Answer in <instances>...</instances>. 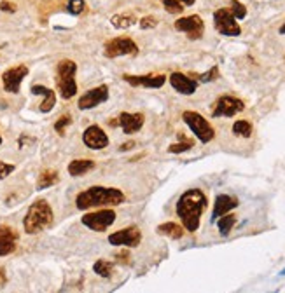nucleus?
Returning a JSON list of instances; mask_svg holds the SVG:
<instances>
[{"instance_id":"obj_20","label":"nucleus","mask_w":285,"mask_h":293,"mask_svg":"<svg viewBox=\"0 0 285 293\" xmlns=\"http://www.w3.org/2000/svg\"><path fill=\"white\" fill-rule=\"evenodd\" d=\"M32 94H40V96L44 98L42 103H40V106H39V110L42 113H49L53 108H55L56 94L53 89H49V87H45V86H32Z\"/></svg>"},{"instance_id":"obj_36","label":"nucleus","mask_w":285,"mask_h":293,"mask_svg":"<svg viewBox=\"0 0 285 293\" xmlns=\"http://www.w3.org/2000/svg\"><path fill=\"white\" fill-rule=\"evenodd\" d=\"M0 9L6 11V13H14V11H16V6H14V4L6 2V0H4V2H0Z\"/></svg>"},{"instance_id":"obj_28","label":"nucleus","mask_w":285,"mask_h":293,"mask_svg":"<svg viewBox=\"0 0 285 293\" xmlns=\"http://www.w3.org/2000/svg\"><path fill=\"white\" fill-rule=\"evenodd\" d=\"M233 133L236 136H242V138H250L252 136V124L249 121H236L233 124Z\"/></svg>"},{"instance_id":"obj_26","label":"nucleus","mask_w":285,"mask_h":293,"mask_svg":"<svg viewBox=\"0 0 285 293\" xmlns=\"http://www.w3.org/2000/svg\"><path fill=\"white\" fill-rule=\"evenodd\" d=\"M56 182H58V173H56L55 169H45L40 173L39 182H37V189L39 190L49 189L51 185H55Z\"/></svg>"},{"instance_id":"obj_3","label":"nucleus","mask_w":285,"mask_h":293,"mask_svg":"<svg viewBox=\"0 0 285 293\" xmlns=\"http://www.w3.org/2000/svg\"><path fill=\"white\" fill-rule=\"evenodd\" d=\"M53 223V209L49 206L48 201L39 199L28 208L23 220V227H25L26 234H39L48 229Z\"/></svg>"},{"instance_id":"obj_14","label":"nucleus","mask_w":285,"mask_h":293,"mask_svg":"<svg viewBox=\"0 0 285 293\" xmlns=\"http://www.w3.org/2000/svg\"><path fill=\"white\" fill-rule=\"evenodd\" d=\"M82 142L91 150H102V148L109 147V136L100 126L93 124L86 128L84 135H82Z\"/></svg>"},{"instance_id":"obj_6","label":"nucleus","mask_w":285,"mask_h":293,"mask_svg":"<svg viewBox=\"0 0 285 293\" xmlns=\"http://www.w3.org/2000/svg\"><path fill=\"white\" fill-rule=\"evenodd\" d=\"M214 26L220 35L238 37L242 33V26L238 25L236 18L231 14L229 9H217L214 13Z\"/></svg>"},{"instance_id":"obj_13","label":"nucleus","mask_w":285,"mask_h":293,"mask_svg":"<svg viewBox=\"0 0 285 293\" xmlns=\"http://www.w3.org/2000/svg\"><path fill=\"white\" fill-rule=\"evenodd\" d=\"M109 100V87L107 86H98L93 87V89L86 91L77 101L79 110H89L94 108V106L102 105L104 101Z\"/></svg>"},{"instance_id":"obj_10","label":"nucleus","mask_w":285,"mask_h":293,"mask_svg":"<svg viewBox=\"0 0 285 293\" xmlns=\"http://www.w3.org/2000/svg\"><path fill=\"white\" fill-rule=\"evenodd\" d=\"M142 241V232L138 227H126L123 230L112 232L109 236V245L112 246H128V248H136Z\"/></svg>"},{"instance_id":"obj_25","label":"nucleus","mask_w":285,"mask_h":293,"mask_svg":"<svg viewBox=\"0 0 285 293\" xmlns=\"http://www.w3.org/2000/svg\"><path fill=\"white\" fill-rule=\"evenodd\" d=\"M196 0H161V4L165 6L166 13L170 14H180L182 11L187 6H193Z\"/></svg>"},{"instance_id":"obj_32","label":"nucleus","mask_w":285,"mask_h":293,"mask_svg":"<svg viewBox=\"0 0 285 293\" xmlns=\"http://www.w3.org/2000/svg\"><path fill=\"white\" fill-rule=\"evenodd\" d=\"M70 123H72V117L68 115H62L58 119V123L55 124V129H56V133H58V135H65V129L68 128V126H70Z\"/></svg>"},{"instance_id":"obj_15","label":"nucleus","mask_w":285,"mask_h":293,"mask_svg":"<svg viewBox=\"0 0 285 293\" xmlns=\"http://www.w3.org/2000/svg\"><path fill=\"white\" fill-rule=\"evenodd\" d=\"M170 84H172V87L177 91V93L185 94V96L195 94L196 89H198V81L187 77V75H184V74H180V72H173V74L170 75Z\"/></svg>"},{"instance_id":"obj_23","label":"nucleus","mask_w":285,"mask_h":293,"mask_svg":"<svg viewBox=\"0 0 285 293\" xmlns=\"http://www.w3.org/2000/svg\"><path fill=\"white\" fill-rule=\"evenodd\" d=\"M136 21H138V20H136L135 14H130V13H126V14H116V16L110 18V23H112V26H114V28H117V30H126V28H130V26L135 25Z\"/></svg>"},{"instance_id":"obj_11","label":"nucleus","mask_w":285,"mask_h":293,"mask_svg":"<svg viewBox=\"0 0 285 293\" xmlns=\"http://www.w3.org/2000/svg\"><path fill=\"white\" fill-rule=\"evenodd\" d=\"M175 28L178 30V32H184L191 40H198L203 37L205 23L198 14H193V16L178 18V20L175 21Z\"/></svg>"},{"instance_id":"obj_21","label":"nucleus","mask_w":285,"mask_h":293,"mask_svg":"<svg viewBox=\"0 0 285 293\" xmlns=\"http://www.w3.org/2000/svg\"><path fill=\"white\" fill-rule=\"evenodd\" d=\"M93 167H94V161H91V159H74L68 164V173L72 177H82V174H86Z\"/></svg>"},{"instance_id":"obj_9","label":"nucleus","mask_w":285,"mask_h":293,"mask_svg":"<svg viewBox=\"0 0 285 293\" xmlns=\"http://www.w3.org/2000/svg\"><path fill=\"white\" fill-rule=\"evenodd\" d=\"M138 52V45L130 37H116L105 44V56L107 58H119V56H131Z\"/></svg>"},{"instance_id":"obj_39","label":"nucleus","mask_w":285,"mask_h":293,"mask_svg":"<svg viewBox=\"0 0 285 293\" xmlns=\"http://www.w3.org/2000/svg\"><path fill=\"white\" fill-rule=\"evenodd\" d=\"M280 33H282V35H285V21H283V25L280 26Z\"/></svg>"},{"instance_id":"obj_40","label":"nucleus","mask_w":285,"mask_h":293,"mask_svg":"<svg viewBox=\"0 0 285 293\" xmlns=\"http://www.w3.org/2000/svg\"><path fill=\"white\" fill-rule=\"evenodd\" d=\"M0 145H2V135H0Z\"/></svg>"},{"instance_id":"obj_38","label":"nucleus","mask_w":285,"mask_h":293,"mask_svg":"<svg viewBox=\"0 0 285 293\" xmlns=\"http://www.w3.org/2000/svg\"><path fill=\"white\" fill-rule=\"evenodd\" d=\"M133 145H135V143H124V145L121 147V150H130Z\"/></svg>"},{"instance_id":"obj_27","label":"nucleus","mask_w":285,"mask_h":293,"mask_svg":"<svg viewBox=\"0 0 285 293\" xmlns=\"http://www.w3.org/2000/svg\"><path fill=\"white\" fill-rule=\"evenodd\" d=\"M93 271L97 272L98 276H102V277H110V276H112V272H114V264H112V262H109V260H104V258H100V260L94 262Z\"/></svg>"},{"instance_id":"obj_19","label":"nucleus","mask_w":285,"mask_h":293,"mask_svg":"<svg viewBox=\"0 0 285 293\" xmlns=\"http://www.w3.org/2000/svg\"><path fill=\"white\" fill-rule=\"evenodd\" d=\"M117 121H119V126H121V129H123V133H126V135H135V133H138L144 126L142 113L123 112L119 117H117Z\"/></svg>"},{"instance_id":"obj_18","label":"nucleus","mask_w":285,"mask_h":293,"mask_svg":"<svg viewBox=\"0 0 285 293\" xmlns=\"http://www.w3.org/2000/svg\"><path fill=\"white\" fill-rule=\"evenodd\" d=\"M238 199L233 196H227V194H219L217 197H215V203H214V211H212V222H215V220L219 218V216L226 215V213H229L231 209H234L238 206Z\"/></svg>"},{"instance_id":"obj_34","label":"nucleus","mask_w":285,"mask_h":293,"mask_svg":"<svg viewBox=\"0 0 285 293\" xmlns=\"http://www.w3.org/2000/svg\"><path fill=\"white\" fill-rule=\"evenodd\" d=\"M158 18L156 16H144L142 20L138 21V25H140V28L142 30H149V28H156L158 26Z\"/></svg>"},{"instance_id":"obj_5","label":"nucleus","mask_w":285,"mask_h":293,"mask_svg":"<svg viewBox=\"0 0 285 293\" xmlns=\"http://www.w3.org/2000/svg\"><path fill=\"white\" fill-rule=\"evenodd\" d=\"M182 119L187 124V128L193 131V135L200 140L201 143H210L215 138V129L212 128V124L205 119L201 113L195 112V110H185L182 113Z\"/></svg>"},{"instance_id":"obj_37","label":"nucleus","mask_w":285,"mask_h":293,"mask_svg":"<svg viewBox=\"0 0 285 293\" xmlns=\"http://www.w3.org/2000/svg\"><path fill=\"white\" fill-rule=\"evenodd\" d=\"M6 281H7V277H6V271H4V269L0 267V286H4V284H6Z\"/></svg>"},{"instance_id":"obj_30","label":"nucleus","mask_w":285,"mask_h":293,"mask_svg":"<svg viewBox=\"0 0 285 293\" xmlns=\"http://www.w3.org/2000/svg\"><path fill=\"white\" fill-rule=\"evenodd\" d=\"M86 9V2L84 0H68L67 4V11L70 14H75V16H79V14H82Z\"/></svg>"},{"instance_id":"obj_33","label":"nucleus","mask_w":285,"mask_h":293,"mask_svg":"<svg viewBox=\"0 0 285 293\" xmlns=\"http://www.w3.org/2000/svg\"><path fill=\"white\" fill-rule=\"evenodd\" d=\"M219 77V68L217 67H212L207 74H201L198 75V81L200 82H210V81H215Z\"/></svg>"},{"instance_id":"obj_35","label":"nucleus","mask_w":285,"mask_h":293,"mask_svg":"<svg viewBox=\"0 0 285 293\" xmlns=\"http://www.w3.org/2000/svg\"><path fill=\"white\" fill-rule=\"evenodd\" d=\"M14 169H16V167H14V164H7V162H2V161H0V180L7 178L11 173H13Z\"/></svg>"},{"instance_id":"obj_22","label":"nucleus","mask_w":285,"mask_h":293,"mask_svg":"<svg viewBox=\"0 0 285 293\" xmlns=\"http://www.w3.org/2000/svg\"><path fill=\"white\" fill-rule=\"evenodd\" d=\"M156 230H158V234L166 236V238H170V239H180L182 236H184V229H182L180 225H177L175 222L161 223V225H158Z\"/></svg>"},{"instance_id":"obj_17","label":"nucleus","mask_w":285,"mask_h":293,"mask_svg":"<svg viewBox=\"0 0 285 293\" xmlns=\"http://www.w3.org/2000/svg\"><path fill=\"white\" fill-rule=\"evenodd\" d=\"M18 232L9 225H0V257L11 255L16 250Z\"/></svg>"},{"instance_id":"obj_8","label":"nucleus","mask_w":285,"mask_h":293,"mask_svg":"<svg viewBox=\"0 0 285 293\" xmlns=\"http://www.w3.org/2000/svg\"><path fill=\"white\" fill-rule=\"evenodd\" d=\"M245 110V103L236 96H229L224 94L214 103V110H212V117L219 119V117H234L236 113H240Z\"/></svg>"},{"instance_id":"obj_12","label":"nucleus","mask_w":285,"mask_h":293,"mask_svg":"<svg viewBox=\"0 0 285 293\" xmlns=\"http://www.w3.org/2000/svg\"><path fill=\"white\" fill-rule=\"evenodd\" d=\"M28 75V67L25 65H18V67H13L9 70H6L2 74V84H4V89L7 93H20V87L21 82L25 81V77Z\"/></svg>"},{"instance_id":"obj_2","label":"nucleus","mask_w":285,"mask_h":293,"mask_svg":"<svg viewBox=\"0 0 285 293\" xmlns=\"http://www.w3.org/2000/svg\"><path fill=\"white\" fill-rule=\"evenodd\" d=\"M124 194L123 190L114 189V187H89L77 194L75 197V206L81 211L91 208H100V206H119L124 203Z\"/></svg>"},{"instance_id":"obj_24","label":"nucleus","mask_w":285,"mask_h":293,"mask_svg":"<svg viewBox=\"0 0 285 293\" xmlns=\"http://www.w3.org/2000/svg\"><path fill=\"white\" fill-rule=\"evenodd\" d=\"M215 223H217V227H219L220 236L226 238V236H229V232L233 230L234 223H236V216H234L233 213H226V215L219 216V218L215 220Z\"/></svg>"},{"instance_id":"obj_7","label":"nucleus","mask_w":285,"mask_h":293,"mask_svg":"<svg viewBox=\"0 0 285 293\" xmlns=\"http://www.w3.org/2000/svg\"><path fill=\"white\" fill-rule=\"evenodd\" d=\"M81 222H82V225H86L91 230L104 232L116 222V211L105 208V209H100V211H94V213H86L81 218Z\"/></svg>"},{"instance_id":"obj_16","label":"nucleus","mask_w":285,"mask_h":293,"mask_svg":"<svg viewBox=\"0 0 285 293\" xmlns=\"http://www.w3.org/2000/svg\"><path fill=\"white\" fill-rule=\"evenodd\" d=\"M124 82L130 86H142V87H153V89H159L165 86L166 77L165 75H123Z\"/></svg>"},{"instance_id":"obj_29","label":"nucleus","mask_w":285,"mask_h":293,"mask_svg":"<svg viewBox=\"0 0 285 293\" xmlns=\"http://www.w3.org/2000/svg\"><path fill=\"white\" fill-rule=\"evenodd\" d=\"M229 11H231V14H233L236 20H243V18L247 16V7L243 6V4L240 2V0H231V4H229Z\"/></svg>"},{"instance_id":"obj_31","label":"nucleus","mask_w":285,"mask_h":293,"mask_svg":"<svg viewBox=\"0 0 285 293\" xmlns=\"http://www.w3.org/2000/svg\"><path fill=\"white\" fill-rule=\"evenodd\" d=\"M193 148V142H180V143H173V145L168 147L170 154H182V152H187Z\"/></svg>"},{"instance_id":"obj_4","label":"nucleus","mask_w":285,"mask_h":293,"mask_svg":"<svg viewBox=\"0 0 285 293\" xmlns=\"http://www.w3.org/2000/svg\"><path fill=\"white\" fill-rule=\"evenodd\" d=\"M75 72L77 65L72 60H62L56 68V84H58L60 94L63 100H70L77 93V82H75Z\"/></svg>"},{"instance_id":"obj_1","label":"nucleus","mask_w":285,"mask_h":293,"mask_svg":"<svg viewBox=\"0 0 285 293\" xmlns=\"http://www.w3.org/2000/svg\"><path fill=\"white\" fill-rule=\"evenodd\" d=\"M207 206H208L207 196H205L200 189L185 190V192L178 197L175 211L185 230L196 232L200 229L201 215H203Z\"/></svg>"}]
</instances>
